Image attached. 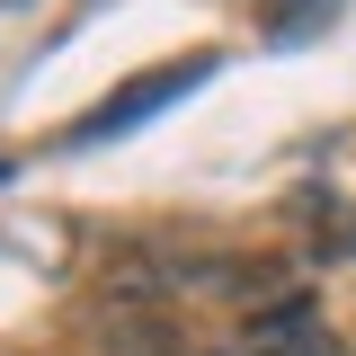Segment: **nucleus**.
<instances>
[{"label":"nucleus","instance_id":"nucleus-4","mask_svg":"<svg viewBox=\"0 0 356 356\" xmlns=\"http://www.w3.org/2000/svg\"><path fill=\"white\" fill-rule=\"evenodd\" d=\"M303 9H312V0H267V27H276V36H294V27H303Z\"/></svg>","mask_w":356,"mask_h":356},{"label":"nucleus","instance_id":"nucleus-6","mask_svg":"<svg viewBox=\"0 0 356 356\" xmlns=\"http://www.w3.org/2000/svg\"><path fill=\"white\" fill-rule=\"evenodd\" d=\"M222 356H250V348H222Z\"/></svg>","mask_w":356,"mask_h":356},{"label":"nucleus","instance_id":"nucleus-1","mask_svg":"<svg viewBox=\"0 0 356 356\" xmlns=\"http://www.w3.org/2000/svg\"><path fill=\"white\" fill-rule=\"evenodd\" d=\"M196 81H214V63H205V54H187V63H161V72L125 81L116 98H107V107H98V116H89V125H72V143H98V134H125V125H143V116H152L161 98H187Z\"/></svg>","mask_w":356,"mask_h":356},{"label":"nucleus","instance_id":"nucleus-3","mask_svg":"<svg viewBox=\"0 0 356 356\" xmlns=\"http://www.w3.org/2000/svg\"><path fill=\"white\" fill-rule=\"evenodd\" d=\"M303 339H321V303H312V294H276V303H259L250 321H241V339H232V348L285 356V348H303Z\"/></svg>","mask_w":356,"mask_h":356},{"label":"nucleus","instance_id":"nucleus-2","mask_svg":"<svg viewBox=\"0 0 356 356\" xmlns=\"http://www.w3.org/2000/svg\"><path fill=\"white\" fill-rule=\"evenodd\" d=\"M98 356H187V321L170 303H107L98 312Z\"/></svg>","mask_w":356,"mask_h":356},{"label":"nucleus","instance_id":"nucleus-7","mask_svg":"<svg viewBox=\"0 0 356 356\" xmlns=\"http://www.w3.org/2000/svg\"><path fill=\"white\" fill-rule=\"evenodd\" d=\"M0 178H9V170H0Z\"/></svg>","mask_w":356,"mask_h":356},{"label":"nucleus","instance_id":"nucleus-5","mask_svg":"<svg viewBox=\"0 0 356 356\" xmlns=\"http://www.w3.org/2000/svg\"><path fill=\"white\" fill-rule=\"evenodd\" d=\"M285 356H339V339L321 330V339H303V348H285Z\"/></svg>","mask_w":356,"mask_h":356}]
</instances>
